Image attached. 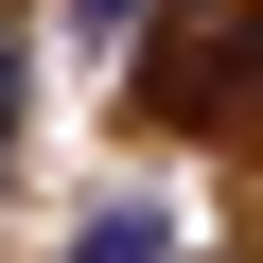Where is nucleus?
<instances>
[{"instance_id":"f257e3e1","label":"nucleus","mask_w":263,"mask_h":263,"mask_svg":"<svg viewBox=\"0 0 263 263\" xmlns=\"http://www.w3.org/2000/svg\"><path fill=\"white\" fill-rule=\"evenodd\" d=\"M141 123H176V141L263 123V0H193V18L141 53Z\"/></svg>"},{"instance_id":"f03ea898","label":"nucleus","mask_w":263,"mask_h":263,"mask_svg":"<svg viewBox=\"0 0 263 263\" xmlns=\"http://www.w3.org/2000/svg\"><path fill=\"white\" fill-rule=\"evenodd\" d=\"M70 263H158V228H141V211H105V228H88Z\"/></svg>"},{"instance_id":"7ed1b4c3","label":"nucleus","mask_w":263,"mask_h":263,"mask_svg":"<svg viewBox=\"0 0 263 263\" xmlns=\"http://www.w3.org/2000/svg\"><path fill=\"white\" fill-rule=\"evenodd\" d=\"M0 123H18V53H0Z\"/></svg>"},{"instance_id":"20e7f679","label":"nucleus","mask_w":263,"mask_h":263,"mask_svg":"<svg viewBox=\"0 0 263 263\" xmlns=\"http://www.w3.org/2000/svg\"><path fill=\"white\" fill-rule=\"evenodd\" d=\"M105 18H123V0H105Z\"/></svg>"}]
</instances>
